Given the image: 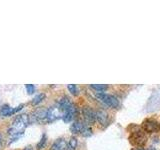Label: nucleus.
<instances>
[{
    "label": "nucleus",
    "mask_w": 160,
    "mask_h": 150,
    "mask_svg": "<svg viewBox=\"0 0 160 150\" xmlns=\"http://www.w3.org/2000/svg\"><path fill=\"white\" fill-rule=\"evenodd\" d=\"M29 123H30V118L27 114L18 115V116L14 119L11 128H9L8 130V133L10 135L18 137L20 134L23 133L25 127H26Z\"/></svg>",
    "instance_id": "1"
},
{
    "label": "nucleus",
    "mask_w": 160,
    "mask_h": 150,
    "mask_svg": "<svg viewBox=\"0 0 160 150\" xmlns=\"http://www.w3.org/2000/svg\"><path fill=\"white\" fill-rule=\"evenodd\" d=\"M96 97L99 100H101L104 104H106L107 106H110L112 108H116V107H118V105H119L118 99L115 96H113V95L102 93V92H96Z\"/></svg>",
    "instance_id": "2"
},
{
    "label": "nucleus",
    "mask_w": 160,
    "mask_h": 150,
    "mask_svg": "<svg viewBox=\"0 0 160 150\" xmlns=\"http://www.w3.org/2000/svg\"><path fill=\"white\" fill-rule=\"evenodd\" d=\"M146 135L144 131L141 130H137V131H133L131 135L129 136V141L132 145H137L138 147L142 146V145L146 142Z\"/></svg>",
    "instance_id": "3"
},
{
    "label": "nucleus",
    "mask_w": 160,
    "mask_h": 150,
    "mask_svg": "<svg viewBox=\"0 0 160 150\" xmlns=\"http://www.w3.org/2000/svg\"><path fill=\"white\" fill-rule=\"evenodd\" d=\"M61 110L59 109V107L57 106H53L50 107L47 110V115H46V119H45V122H53L56 119H58L60 116H61Z\"/></svg>",
    "instance_id": "4"
},
{
    "label": "nucleus",
    "mask_w": 160,
    "mask_h": 150,
    "mask_svg": "<svg viewBox=\"0 0 160 150\" xmlns=\"http://www.w3.org/2000/svg\"><path fill=\"white\" fill-rule=\"evenodd\" d=\"M24 107L23 104H20L19 106H17L16 108H12L10 107L9 105H3V106L1 107V109H0V115L3 117H6V116H11V115L15 114L16 112L20 111L22 108Z\"/></svg>",
    "instance_id": "5"
},
{
    "label": "nucleus",
    "mask_w": 160,
    "mask_h": 150,
    "mask_svg": "<svg viewBox=\"0 0 160 150\" xmlns=\"http://www.w3.org/2000/svg\"><path fill=\"white\" fill-rule=\"evenodd\" d=\"M47 110L46 108H41V109H38L36 110L31 116L32 119H30V121H33V122H45V119H46V115H47Z\"/></svg>",
    "instance_id": "6"
},
{
    "label": "nucleus",
    "mask_w": 160,
    "mask_h": 150,
    "mask_svg": "<svg viewBox=\"0 0 160 150\" xmlns=\"http://www.w3.org/2000/svg\"><path fill=\"white\" fill-rule=\"evenodd\" d=\"M142 128H143L144 131H146L148 133H152L158 129V123L155 121V120L147 119V120H145V121H143Z\"/></svg>",
    "instance_id": "7"
},
{
    "label": "nucleus",
    "mask_w": 160,
    "mask_h": 150,
    "mask_svg": "<svg viewBox=\"0 0 160 150\" xmlns=\"http://www.w3.org/2000/svg\"><path fill=\"white\" fill-rule=\"evenodd\" d=\"M82 113L84 119L86 120V122L89 124H93L96 120V112H94L90 107H84L82 109Z\"/></svg>",
    "instance_id": "8"
},
{
    "label": "nucleus",
    "mask_w": 160,
    "mask_h": 150,
    "mask_svg": "<svg viewBox=\"0 0 160 150\" xmlns=\"http://www.w3.org/2000/svg\"><path fill=\"white\" fill-rule=\"evenodd\" d=\"M76 113H77V108L74 106V105H72L71 107H70L67 111H65L64 114H63V116H62V119H63V121L64 122H70L71 120L76 116Z\"/></svg>",
    "instance_id": "9"
},
{
    "label": "nucleus",
    "mask_w": 160,
    "mask_h": 150,
    "mask_svg": "<svg viewBox=\"0 0 160 150\" xmlns=\"http://www.w3.org/2000/svg\"><path fill=\"white\" fill-rule=\"evenodd\" d=\"M72 105H73V104L71 103V101H70V99H69L67 96L62 97V98L58 101V107H59V109L61 110V111H63V112L67 111V110H68L70 107H71Z\"/></svg>",
    "instance_id": "10"
},
{
    "label": "nucleus",
    "mask_w": 160,
    "mask_h": 150,
    "mask_svg": "<svg viewBox=\"0 0 160 150\" xmlns=\"http://www.w3.org/2000/svg\"><path fill=\"white\" fill-rule=\"evenodd\" d=\"M96 119L100 124L104 125V126L108 124V115L104 110H98L96 112Z\"/></svg>",
    "instance_id": "11"
},
{
    "label": "nucleus",
    "mask_w": 160,
    "mask_h": 150,
    "mask_svg": "<svg viewBox=\"0 0 160 150\" xmlns=\"http://www.w3.org/2000/svg\"><path fill=\"white\" fill-rule=\"evenodd\" d=\"M85 125L81 122L77 120V121H74L73 124L70 126V131H71L73 134H77V133H81L82 130L84 128Z\"/></svg>",
    "instance_id": "12"
},
{
    "label": "nucleus",
    "mask_w": 160,
    "mask_h": 150,
    "mask_svg": "<svg viewBox=\"0 0 160 150\" xmlns=\"http://www.w3.org/2000/svg\"><path fill=\"white\" fill-rule=\"evenodd\" d=\"M65 148H66V141L63 138L57 139L51 146V150H64Z\"/></svg>",
    "instance_id": "13"
},
{
    "label": "nucleus",
    "mask_w": 160,
    "mask_h": 150,
    "mask_svg": "<svg viewBox=\"0 0 160 150\" xmlns=\"http://www.w3.org/2000/svg\"><path fill=\"white\" fill-rule=\"evenodd\" d=\"M78 145V140L75 137H71L68 143V150H75Z\"/></svg>",
    "instance_id": "14"
},
{
    "label": "nucleus",
    "mask_w": 160,
    "mask_h": 150,
    "mask_svg": "<svg viewBox=\"0 0 160 150\" xmlns=\"http://www.w3.org/2000/svg\"><path fill=\"white\" fill-rule=\"evenodd\" d=\"M44 98H45V94L44 93H40V94H38V95H36L34 98H33V100H32V104L33 105H37V104H39L40 102H42L43 100H44Z\"/></svg>",
    "instance_id": "15"
},
{
    "label": "nucleus",
    "mask_w": 160,
    "mask_h": 150,
    "mask_svg": "<svg viewBox=\"0 0 160 150\" xmlns=\"http://www.w3.org/2000/svg\"><path fill=\"white\" fill-rule=\"evenodd\" d=\"M91 87L93 89L96 90L97 92H101V91H104V90H106L108 88V86L106 84H92Z\"/></svg>",
    "instance_id": "16"
},
{
    "label": "nucleus",
    "mask_w": 160,
    "mask_h": 150,
    "mask_svg": "<svg viewBox=\"0 0 160 150\" xmlns=\"http://www.w3.org/2000/svg\"><path fill=\"white\" fill-rule=\"evenodd\" d=\"M46 140H47L46 134H43V135H42V137H41V139H40V141L38 142L37 146H36L37 150H41V149L45 146V143H46Z\"/></svg>",
    "instance_id": "17"
},
{
    "label": "nucleus",
    "mask_w": 160,
    "mask_h": 150,
    "mask_svg": "<svg viewBox=\"0 0 160 150\" xmlns=\"http://www.w3.org/2000/svg\"><path fill=\"white\" fill-rule=\"evenodd\" d=\"M81 134L83 135L84 137H89V136H91V135H92V129L85 125L84 128H83V130H82V132H81Z\"/></svg>",
    "instance_id": "18"
},
{
    "label": "nucleus",
    "mask_w": 160,
    "mask_h": 150,
    "mask_svg": "<svg viewBox=\"0 0 160 150\" xmlns=\"http://www.w3.org/2000/svg\"><path fill=\"white\" fill-rule=\"evenodd\" d=\"M67 87H68L69 91L71 92V94H73V95H77L78 94V88H77V86L75 84H69Z\"/></svg>",
    "instance_id": "19"
},
{
    "label": "nucleus",
    "mask_w": 160,
    "mask_h": 150,
    "mask_svg": "<svg viewBox=\"0 0 160 150\" xmlns=\"http://www.w3.org/2000/svg\"><path fill=\"white\" fill-rule=\"evenodd\" d=\"M25 88H26L28 94H33L35 92V86L33 84H26L25 85Z\"/></svg>",
    "instance_id": "20"
},
{
    "label": "nucleus",
    "mask_w": 160,
    "mask_h": 150,
    "mask_svg": "<svg viewBox=\"0 0 160 150\" xmlns=\"http://www.w3.org/2000/svg\"><path fill=\"white\" fill-rule=\"evenodd\" d=\"M24 150H33V147L32 146H26L24 148Z\"/></svg>",
    "instance_id": "21"
},
{
    "label": "nucleus",
    "mask_w": 160,
    "mask_h": 150,
    "mask_svg": "<svg viewBox=\"0 0 160 150\" xmlns=\"http://www.w3.org/2000/svg\"><path fill=\"white\" fill-rule=\"evenodd\" d=\"M131 150H144L142 147H135V148H132Z\"/></svg>",
    "instance_id": "22"
},
{
    "label": "nucleus",
    "mask_w": 160,
    "mask_h": 150,
    "mask_svg": "<svg viewBox=\"0 0 160 150\" xmlns=\"http://www.w3.org/2000/svg\"><path fill=\"white\" fill-rule=\"evenodd\" d=\"M1 139H2V135H1V133H0V142H1Z\"/></svg>",
    "instance_id": "23"
}]
</instances>
